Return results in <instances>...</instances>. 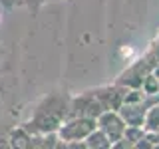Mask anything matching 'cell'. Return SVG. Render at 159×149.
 Wrapping results in <instances>:
<instances>
[{"label": "cell", "instance_id": "6da1fadb", "mask_svg": "<svg viewBox=\"0 0 159 149\" xmlns=\"http://www.w3.org/2000/svg\"><path fill=\"white\" fill-rule=\"evenodd\" d=\"M24 2H28V6H30V8H38L40 4H44V2H52V0H24Z\"/></svg>", "mask_w": 159, "mask_h": 149}, {"label": "cell", "instance_id": "7a4b0ae2", "mask_svg": "<svg viewBox=\"0 0 159 149\" xmlns=\"http://www.w3.org/2000/svg\"><path fill=\"white\" fill-rule=\"evenodd\" d=\"M2 4H6V6H14V4L18 2V0H0Z\"/></svg>", "mask_w": 159, "mask_h": 149}, {"label": "cell", "instance_id": "3957f363", "mask_svg": "<svg viewBox=\"0 0 159 149\" xmlns=\"http://www.w3.org/2000/svg\"><path fill=\"white\" fill-rule=\"evenodd\" d=\"M0 20H2V16H0Z\"/></svg>", "mask_w": 159, "mask_h": 149}]
</instances>
